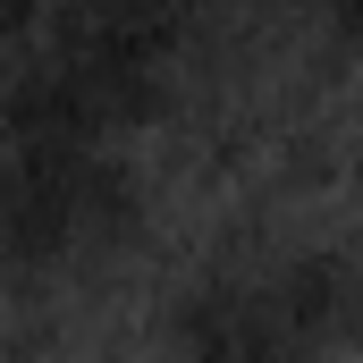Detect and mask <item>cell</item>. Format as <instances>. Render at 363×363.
I'll return each instance as SVG.
<instances>
[{
  "label": "cell",
  "instance_id": "obj_1",
  "mask_svg": "<svg viewBox=\"0 0 363 363\" xmlns=\"http://www.w3.org/2000/svg\"><path fill=\"white\" fill-rule=\"evenodd\" d=\"M169 43H178V17L68 9L43 26V51L9 68L0 127L9 135H101V144H118L161 110Z\"/></svg>",
  "mask_w": 363,
  "mask_h": 363
},
{
  "label": "cell",
  "instance_id": "obj_2",
  "mask_svg": "<svg viewBox=\"0 0 363 363\" xmlns=\"http://www.w3.org/2000/svg\"><path fill=\"white\" fill-rule=\"evenodd\" d=\"M347 287L338 254L211 271L169 304V363H321L347 330Z\"/></svg>",
  "mask_w": 363,
  "mask_h": 363
},
{
  "label": "cell",
  "instance_id": "obj_3",
  "mask_svg": "<svg viewBox=\"0 0 363 363\" xmlns=\"http://www.w3.org/2000/svg\"><path fill=\"white\" fill-rule=\"evenodd\" d=\"M0 228L26 271L77 262L135 228V169L101 135H9L0 144Z\"/></svg>",
  "mask_w": 363,
  "mask_h": 363
}]
</instances>
